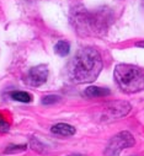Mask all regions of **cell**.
<instances>
[{
  "mask_svg": "<svg viewBox=\"0 0 144 156\" xmlns=\"http://www.w3.org/2000/svg\"><path fill=\"white\" fill-rule=\"evenodd\" d=\"M10 95L15 101H20V102H30L32 98V96L30 94L23 92V91H14Z\"/></svg>",
  "mask_w": 144,
  "mask_h": 156,
  "instance_id": "obj_8",
  "label": "cell"
},
{
  "mask_svg": "<svg viewBox=\"0 0 144 156\" xmlns=\"http://www.w3.org/2000/svg\"><path fill=\"white\" fill-rule=\"evenodd\" d=\"M133 144H134V139L131 133L128 132L118 133L110 140L109 145L106 147L105 155L106 156H118L122 150L133 146Z\"/></svg>",
  "mask_w": 144,
  "mask_h": 156,
  "instance_id": "obj_3",
  "label": "cell"
},
{
  "mask_svg": "<svg viewBox=\"0 0 144 156\" xmlns=\"http://www.w3.org/2000/svg\"><path fill=\"white\" fill-rule=\"evenodd\" d=\"M115 80L120 89L127 94L144 90V71L131 64H118L115 68Z\"/></svg>",
  "mask_w": 144,
  "mask_h": 156,
  "instance_id": "obj_2",
  "label": "cell"
},
{
  "mask_svg": "<svg viewBox=\"0 0 144 156\" xmlns=\"http://www.w3.org/2000/svg\"><path fill=\"white\" fill-rule=\"evenodd\" d=\"M84 95L88 96V97H91V98H95V97H103V96L110 95V90L103 89V87L91 86V87H88V89L84 91Z\"/></svg>",
  "mask_w": 144,
  "mask_h": 156,
  "instance_id": "obj_6",
  "label": "cell"
},
{
  "mask_svg": "<svg viewBox=\"0 0 144 156\" xmlns=\"http://www.w3.org/2000/svg\"><path fill=\"white\" fill-rule=\"evenodd\" d=\"M58 100H59L58 96L51 95V96H46V97H43V98H42V102H43L45 105H51V103H56Z\"/></svg>",
  "mask_w": 144,
  "mask_h": 156,
  "instance_id": "obj_10",
  "label": "cell"
},
{
  "mask_svg": "<svg viewBox=\"0 0 144 156\" xmlns=\"http://www.w3.org/2000/svg\"><path fill=\"white\" fill-rule=\"evenodd\" d=\"M102 69L100 53L90 47L81 48L68 65V75L71 81L78 84L92 83Z\"/></svg>",
  "mask_w": 144,
  "mask_h": 156,
  "instance_id": "obj_1",
  "label": "cell"
},
{
  "mask_svg": "<svg viewBox=\"0 0 144 156\" xmlns=\"http://www.w3.org/2000/svg\"><path fill=\"white\" fill-rule=\"evenodd\" d=\"M9 129H10L9 123L3 118V115L0 114V133H6V132H9Z\"/></svg>",
  "mask_w": 144,
  "mask_h": 156,
  "instance_id": "obj_9",
  "label": "cell"
},
{
  "mask_svg": "<svg viewBox=\"0 0 144 156\" xmlns=\"http://www.w3.org/2000/svg\"><path fill=\"white\" fill-rule=\"evenodd\" d=\"M54 49H56V53H57V54H59V55H62V57H65V55L69 53V51H70V46H69V43L65 42V41H59V42L56 44Z\"/></svg>",
  "mask_w": 144,
  "mask_h": 156,
  "instance_id": "obj_7",
  "label": "cell"
},
{
  "mask_svg": "<svg viewBox=\"0 0 144 156\" xmlns=\"http://www.w3.org/2000/svg\"><path fill=\"white\" fill-rule=\"evenodd\" d=\"M48 77V69L46 65H38L33 66L30 69L28 75H27V81L28 84L33 86H41L42 84L46 83Z\"/></svg>",
  "mask_w": 144,
  "mask_h": 156,
  "instance_id": "obj_4",
  "label": "cell"
},
{
  "mask_svg": "<svg viewBox=\"0 0 144 156\" xmlns=\"http://www.w3.org/2000/svg\"><path fill=\"white\" fill-rule=\"evenodd\" d=\"M52 133L54 134H58V135H63V136H70L75 133V128L71 127L69 124H65V123H59V124H56L52 127Z\"/></svg>",
  "mask_w": 144,
  "mask_h": 156,
  "instance_id": "obj_5",
  "label": "cell"
},
{
  "mask_svg": "<svg viewBox=\"0 0 144 156\" xmlns=\"http://www.w3.org/2000/svg\"><path fill=\"white\" fill-rule=\"evenodd\" d=\"M137 46H138V47H143V48H144V42H138V43H137Z\"/></svg>",
  "mask_w": 144,
  "mask_h": 156,
  "instance_id": "obj_11",
  "label": "cell"
},
{
  "mask_svg": "<svg viewBox=\"0 0 144 156\" xmlns=\"http://www.w3.org/2000/svg\"><path fill=\"white\" fill-rule=\"evenodd\" d=\"M69 156H81V155H69Z\"/></svg>",
  "mask_w": 144,
  "mask_h": 156,
  "instance_id": "obj_12",
  "label": "cell"
}]
</instances>
